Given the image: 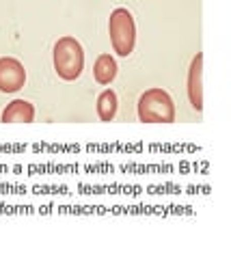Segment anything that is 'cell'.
Listing matches in <instances>:
<instances>
[{"label":"cell","mask_w":231,"mask_h":259,"mask_svg":"<svg viewBox=\"0 0 231 259\" xmlns=\"http://www.w3.org/2000/svg\"><path fill=\"white\" fill-rule=\"evenodd\" d=\"M54 69H57L59 78L76 80L84 69V50L78 39L74 37H63L54 46Z\"/></svg>","instance_id":"cell-1"},{"label":"cell","mask_w":231,"mask_h":259,"mask_svg":"<svg viewBox=\"0 0 231 259\" xmlns=\"http://www.w3.org/2000/svg\"><path fill=\"white\" fill-rule=\"evenodd\" d=\"M138 119L143 123H173L175 104L164 89H149L138 97Z\"/></svg>","instance_id":"cell-2"},{"label":"cell","mask_w":231,"mask_h":259,"mask_svg":"<svg viewBox=\"0 0 231 259\" xmlns=\"http://www.w3.org/2000/svg\"><path fill=\"white\" fill-rule=\"evenodd\" d=\"M108 32H110V44L113 50L119 56H130L136 46V24H134L132 13L119 7L110 13L108 20Z\"/></svg>","instance_id":"cell-3"},{"label":"cell","mask_w":231,"mask_h":259,"mask_svg":"<svg viewBox=\"0 0 231 259\" xmlns=\"http://www.w3.org/2000/svg\"><path fill=\"white\" fill-rule=\"evenodd\" d=\"M26 84V69L18 59L3 56L0 59V91L3 93H18Z\"/></svg>","instance_id":"cell-4"},{"label":"cell","mask_w":231,"mask_h":259,"mask_svg":"<svg viewBox=\"0 0 231 259\" xmlns=\"http://www.w3.org/2000/svg\"><path fill=\"white\" fill-rule=\"evenodd\" d=\"M188 97L195 110H203V54H197L188 69Z\"/></svg>","instance_id":"cell-5"},{"label":"cell","mask_w":231,"mask_h":259,"mask_svg":"<svg viewBox=\"0 0 231 259\" xmlns=\"http://www.w3.org/2000/svg\"><path fill=\"white\" fill-rule=\"evenodd\" d=\"M33 119H35V106L26 100H13L3 110L5 123H30Z\"/></svg>","instance_id":"cell-6"},{"label":"cell","mask_w":231,"mask_h":259,"mask_svg":"<svg viewBox=\"0 0 231 259\" xmlns=\"http://www.w3.org/2000/svg\"><path fill=\"white\" fill-rule=\"evenodd\" d=\"M93 76L100 84H110L117 76V61L110 54H100L93 65Z\"/></svg>","instance_id":"cell-7"},{"label":"cell","mask_w":231,"mask_h":259,"mask_svg":"<svg viewBox=\"0 0 231 259\" xmlns=\"http://www.w3.org/2000/svg\"><path fill=\"white\" fill-rule=\"evenodd\" d=\"M117 93L113 89H106L104 93L98 97V115L102 121H113L117 115Z\"/></svg>","instance_id":"cell-8"}]
</instances>
